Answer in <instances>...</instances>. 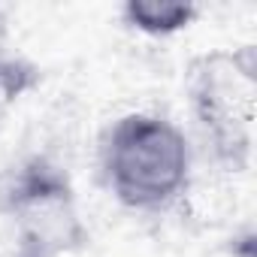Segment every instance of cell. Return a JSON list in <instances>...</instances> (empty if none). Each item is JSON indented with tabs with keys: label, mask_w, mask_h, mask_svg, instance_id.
Masks as SVG:
<instances>
[{
	"label": "cell",
	"mask_w": 257,
	"mask_h": 257,
	"mask_svg": "<svg viewBox=\"0 0 257 257\" xmlns=\"http://www.w3.org/2000/svg\"><path fill=\"white\" fill-rule=\"evenodd\" d=\"M97 167L106 191L124 209L161 215L188 194L194 149L167 115L127 112L103 131Z\"/></svg>",
	"instance_id": "1"
},
{
	"label": "cell",
	"mask_w": 257,
	"mask_h": 257,
	"mask_svg": "<svg viewBox=\"0 0 257 257\" xmlns=\"http://www.w3.org/2000/svg\"><path fill=\"white\" fill-rule=\"evenodd\" d=\"M0 218L13 233V257H70L91 239L67 167L46 152L0 170Z\"/></svg>",
	"instance_id": "2"
},
{
	"label": "cell",
	"mask_w": 257,
	"mask_h": 257,
	"mask_svg": "<svg viewBox=\"0 0 257 257\" xmlns=\"http://www.w3.org/2000/svg\"><path fill=\"white\" fill-rule=\"evenodd\" d=\"M188 106L194 124L227 173H245L254 152L257 106V52L254 46L212 49L197 55L185 73Z\"/></svg>",
	"instance_id": "3"
},
{
	"label": "cell",
	"mask_w": 257,
	"mask_h": 257,
	"mask_svg": "<svg viewBox=\"0 0 257 257\" xmlns=\"http://www.w3.org/2000/svg\"><path fill=\"white\" fill-rule=\"evenodd\" d=\"M121 25L143 37H176L200 19V7L191 0H127L121 7Z\"/></svg>",
	"instance_id": "4"
},
{
	"label": "cell",
	"mask_w": 257,
	"mask_h": 257,
	"mask_svg": "<svg viewBox=\"0 0 257 257\" xmlns=\"http://www.w3.org/2000/svg\"><path fill=\"white\" fill-rule=\"evenodd\" d=\"M43 85V67L13 46L10 22L0 13V118Z\"/></svg>",
	"instance_id": "5"
}]
</instances>
